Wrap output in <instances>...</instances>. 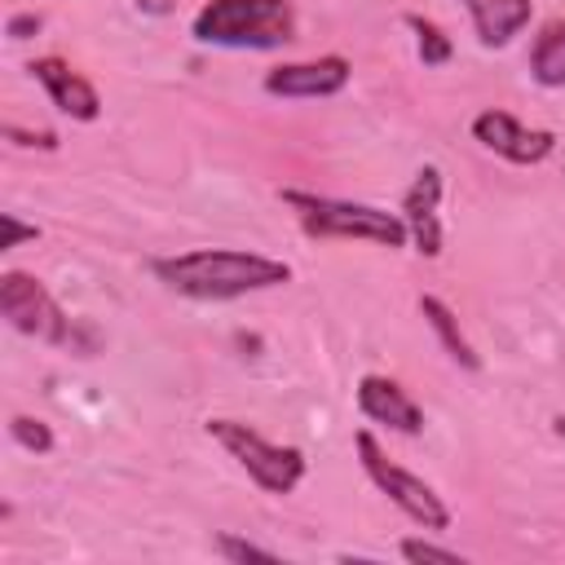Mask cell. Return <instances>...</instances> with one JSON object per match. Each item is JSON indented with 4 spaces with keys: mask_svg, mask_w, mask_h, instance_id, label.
Masks as SVG:
<instances>
[{
    "mask_svg": "<svg viewBox=\"0 0 565 565\" xmlns=\"http://www.w3.org/2000/svg\"><path fill=\"white\" fill-rule=\"evenodd\" d=\"M150 269L159 282H168L177 296H190V300H238L247 291H269L291 282L287 260L238 252V247H199L181 256H159L150 260Z\"/></svg>",
    "mask_w": 565,
    "mask_h": 565,
    "instance_id": "obj_1",
    "label": "cell"
},
{
    "mask_svg": "<svg viewBox=\"0 0 565 565\" xmlns=\"http://www.w3.org/2000/svg\"><path fill=\"white\" fill-rule=\"evenodd\" d=\"M9 433H13V441H18L22 450H31V455H49V450H53V428H49L44 419L13 415V419H9Z\"/></svg>",
    "mask_w": 565,
    "mask_h": 565,
    "instance_id": "obj_16",
    "label": "cell"
},
{
    "mask_svg": "<svg viewBox=\"0 0 565 565\" xmlns=\"http://www.w3.org/2000/svg\"><path fill=\"white\" fill-rule=\"evenodd\" d=\"M530 75L543 88H565V18L547 22L530 49Z\"/></svg>",
    "mask_w": 565,
    "mask_h": 565,
    "instance_id": "obj_14",
    "label": "cell"
},
{
    "mask_svg": "<svg viewBox=\"0 0 565 565\" xmlns=\"http://www.w3.org/2000/svg\"><path fill=\"white\" fill-rule=\"evenodd\" d=\"M216 552H221L225 561H274L269 547H256V543L234 539V534H216Z\"/></svg>",
    "mask_w": 565,
    "mask_h": 565,
    "instance_id": "obj_18",
    "label": "cell"
},
{
    "mask_svg": "<svg viewBox=\"0 0 565 565\" xmlns=\"http://www.w3.org/2000/svg\"><path fill=\"white\" fill-rule=\"evenodd\" d=\"M278 199L296 212L309 238H366L380 247H406L411 238L402 212H384V207L331 199V194H309V190H278Z\"/></svg>",
    "mask_w": 565,
    "mask_h": 565,
    "instance_id": "obj_3",
    "label": "cell"
},
{
    "mask_svg": "<svg viewBox=\"0 0 565 565\" xmlns=\"http://www.w3.org/2000/svg\"><path fill=\"white\" fill-rule=\"evenodd\" d=\"M437 203H441V168L437 163H424L411 181V190L402 194V221H406V234L415 243L419 256H441V221H437Z\"/></svg>",
    "mask_w": 565,
    "mask_h": 565,
    "instance_id": "obj_9",
    "label": "cell"
},
{
    "mask_svg": "<svg viewBox=\"0 0 565 565\" xmlns=\"http://www.w3.org/2000/svg\"><path fill=\"white\" fill-rule=\"evenodd\" d=\"M40 26H44V18H40V13H18V18H9V26H4V31H9V40H26V35H35Z\"/></svg>",
    "mask_w": 565,
    "mask_h": 565,
    "instance_id": "obj_21",
    "label": "cell"
},
{
    "mask_svg": "<svg viewBox=\"0 0 565 565\" xmlns=\"http://www.w3.org/2000/svg\"><path fill=\"white\" fill-rule=\"evenodd\" d=\"M203 428H207V437H216L230 450V459H238V468L265 494H291L300 486V477H305V450L300 446H274L252 424H238V419H207Z\"/></svg>",
    "mask_w": 565,
    "mask_h": 565,
    "instance_id": "obj_5",
    "label": "cell"
},
{
    "mask_svg": "<svg viewBox=\"0 0 565 565\" xmlns=\"http://www.w3.org/2000/svg\"><path fill=\"white\" fill-rule=\"evenodd\" d=\"M419 313L428 318V327L437 331L441 349H446L463 371H481V358H477V349L468 344V335L459 331V318H455V309H450L446 300H437V296H419Z\"/></svg>",
    "mask_w": 565,
    "mask_h": 565,
    "instance_id": "obj_13",
    "label": "cell"
},
{
    "mask_svg": "<svg viewBox=\"0 0 565 565\" xmlns=\"http://www.w3.org/2000/svg\"><path fill=\"white\" fill-rule=\"evenodd\" d=\"M472 137L490 150V154H499V159H508V163H521V168H530V163H543L552 150H556V132L552 128H525L516 115H508V110H481L477 119H472Z\"/></svg>",
    "mask_w": 565,
    "mask_h": 565,
    "instance_id": "obj_7",
    "label": "cell"
},
{
    "mask_svg": "<svg viewBox=\"0 0 565 565\" xmlns=\"http://www.w3.org/2000/svg\"><path fill=\"white\" fill-rule=\"evenodd\" d=\"M31 75L44 84L49 102H53L62 115H71V119H79V124H93V119L102 115L97 88H93L79 71H71L62 57H35V62H31Z\"/></svg>",
    "mask_w": 565,
    "mask_h": 565,
    "instance_id": "obj_11",
    "label": "cell"
},
{
    "mask_svg": "<svg viewBox=\"0 0 565 565\" xmlns=\"http://www.w3.org/2000/svg\"><path fill=\"white\" fill-rule=\"evenodd\" d=\"M402 556L406 561H437V565H463V556L455 547H437V543H424V539H402Z\"/></svg>",
    "mask_w": 565,
    "mask_h": 565,
    "instance_id": "obj_17",
    "label": "cell"
},
{
    "mask_svg": "<svg viewBox=\"0 0 565 565\" xmlns=\"http://www.w3.org/2000/svg\"><path fill=\"white\" fill-rule=\"evenodd\" d=\"M4 137H9V141H18V146H40V150H57V137H53V132H22V128L4 124Z\"/></svg>",
    "mask_w": 565,
    "mask_h": 565,
    "instance_id": "obj_20",
    "label": "cell"
},
{
    "mask_svg": "<svg viewBox=\"0 0 565 565\" xmlns=\"http://www.w3.org/2000/svg\"><path fill=\"white\" fill-rule=\"evenodd\" d=\"M406 26H411L415 40H419V62H424V66H441V62H450L455 44L441 35L437 22H428V18H419V13H406Z\"/></svg>",
    "mask_w": 565,
    "mask_h": 565,
    "instance_id": "obj_15",
    "label": "cell"
},
{
    "mask_svg": "<svg viewBox=\"0 0 565 565\" xmlns=\"http://www.w3.org/2000/svg\"><path fill=\"white\" fill-rule=\"evenodd\" d=\"M0 313L9 318L13 331L31 335V340H44V344H57V349H75V353H93L97 349V331L88 322H75L62 313V305L53 300V291L22 274V269H9L0 274Z\"/></svg>",
    "mask_w": 565,
    "mask_h": 565,
    "instance_id": "obj_4",
    "label": "cell"
},
{
    "mask_svg": "<svg viewBox=\"0 0 565 565\" xmlns=\"http://www.w3.org/2000/svg\"><path fill=\"white\" fill-rule=\"evenodd\" d=\"M353 66L340 53L313 57V62H282L265 75V93L274 97H335L349 84Z\"/></svg>",
    "mask_w": 565,
    "mask_h": 565,
    "instance_id": "obj_8",
    "label": "cell"
},
{
    "mask_svg": "<svg viewBox=\"0 0 565 565\" xmlns=\"http://www.w3.org/2000/svg\"><path fill=\"white\" fill-rule=\"evenodd\" d=\"M472 18V31L486 49H503L530 18H534V0H459Z\"/></svg>",
    "mask_w": 565,
    "mask_h": 565,
    "instance_id": "obj_12",
    "label": "cell"
},
{
    "mask_svg": "<svg viewBox=\"0 0 565 565\" xmlns=\"http://www.w3.org/2000/svg\"><path fill=\"white\" fill-rule=\"evenodd\" d=\"M353 446H358V459H362L366 477H371L415 525H424V530H450V508L441 503V494H437L424 477H415V472H406L402 463H393L366 428L353 437Z\"/></svg>",
    "mask_w": 565,
    "mask_h": 565,
    "instance_id": "obj_6",
    "label": "cell"
},
{
    "mask_svg": "<svg viewBox=\"0 0 565 565\" xmlns=\"http://www.w3.org/2000/svg\"><path fill=\"white\" fill-rule=\"evenodd\" d=\"M194 40L216 49H282L296 40L291 0H207L194 13Z\"/></svg>",
    "mask_w": 565,
    "mask_h": 565,
    "instance_id": "obj_2",
    "label": "cell"
},
{
    "mask_svg": "<svg viewBox=\"0 0 565 565\" xmlns=\"http://www.w3.org/2000/svg\"><path fill=\"white\" fill-rule=\"evenodd\" d=\"M26 238H40V230L26 225V221H18L13 212H4V216H0V252H13V247L26 243Z\"/></svg>",
    "mask_w": 565,
    "mask_h": 565,
    "instance_id": "obj_19",
    "label": "cell"
},
{
    "mask_svg": "<svg viewBox=\"0 0 565 565\" xmlns=\"http://www.w3.org/2000/svg\"><path fill=\"white\" fill-rule=\"evenodd\" d=\"M358 411H362L371 424H388V428H397V433H406V437L424 433V411H419L415 397H411L397 380H388V375H362V380H358Z\"/></svg>",
    "mask_w": 565,
    "mask_h": 565,
    "instance_id": "obj_10",
    "label": "cell"
}]
</instances>
